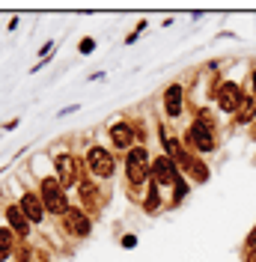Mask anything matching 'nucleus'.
<instances>
[{
	"label": "nucleus",
	"mask_w": 256,
	"mask_h": 262,
	"mask_svg": "<svg viewBox=\"0 0 256 262\" xmlns=\"http://www.w3.org/2000/svg\"><path fill=\"white\" fill-rule=\"evenodd\" d=\"M125 173H128V182H131V185H140V182H146V176L152 173V164H149V155H146L143 146H134L131 152H128Z\"/></svg>",
	"instance_id": "obj_1"
},
{
	"label": "nucleus",
	"mask_w": 256,
	"mask_h": 262,
	"mask_svg": "<svg viewBox=\"0 0 256 262\" xmlns=\"http://www.w3.org/2000/svg\"><path fill=\"white\" fill-rule=\"evenodd\" d=\"M80 196H83V203H90V206H96V185L93 182H80Z\"/></svg>",
	"instance_id": "obj_17"
},
{
	"label": "nucleus",
	"mask_w": 256,
	"mask_h": 262,
	"mask_svg": "<svg viewBox=\"0 0 256 262\" xmlns=\"http://www.w3.org/2000/svg\"><path fill=\"white\" fill-rule=\"evenodd\" d=\"M93 51H96V42H93V39L87 36V39L80 42V54H93Z\"/></svg>",
	"instance_id": "obj_19"
},
{
	"label": "nucleus",
	"mask_w": 256,
	"mask_h": 262,
	"mask_svg": "<svg viewBox=\"0 0 256 262\" xmlns=\"http://www.w3.org/2000/svg\"><path fill=\"white\" fill-rule=\"evenodd\" d=\"M182 86L173 83V86H167V93H164V107H167V116H182Z\"/></svg>",
	"instance_id": "obj_10"
},
{
	"label": "nucleus",
	"mask_w": 256,
	"mask_h": 262,
	"mask_svg": "<svg viewBox=\"0 0 256 262\" xmlns=\"http://www.w3.org/2000/svg\"><path fill=\"white\" fill-rule=\"evenodd\" d=\"M63 224H66V229H69L72 235H78V238L90 235V227H93L83 209H69V212L63 214Z\"/></svg>",
	"instance_id": "obj_7"
},
{
	"label": "nucleus",
	"mask_w": 256,
	"mask_h": 262,
	"mask_svg": "<svg viewBox=\"0 0 256 262\" xmlns=\"http://www.w3.org/2000/svg\"><path fill=\"white\" fill-rule=\"evenodd\" d=\"M87 164H90V170H93L96 176H101V179L113 176V158H111V152H108V149L93 146L90 152H87Z\"/></svg>",
	"instance_id": "obj_6"
},
{
	"label": "nucleus",
	"mask_w": 256,
	"mask_h": 262,
	"mask_svg": "<svg viewBox=\"0 0 256 262\" xmlns=\"http://www.w3.org/2000/svg\"><path fill=\"white\" fill-rule=\"evenodd\" d=\"M188 173H191L194 179L197 182H208V167L203 161H200V158H197V161L191 164V170H188Z\"/></svg>",
	"instance_id": "obj_16"
},
{
	"label": "nucleus",
	"mask_w": 256,
	"mask_h": 262,
	"mask_svg": "<svg viewBox=\"0 0 256 262\" xmlns=\"http://www.w3.org/2000/svg\"><path fill=\"white\" fill-rule=\"evenodd\" d=\"M6 221H9V227H12V229H18V235H27V227H30V221L24 217L21 206H9V209H6Z\"/></svg>",
	"instance_id": "obj_12"
},
{
	"label": "nucleus",
	"mask_w": 256,
	"mask_h": 262,
	"mask_svg": "<svg viewBox=\"0 0 256 262\" xmlns=\"http://www.w3.org/2000/svg\"><path fill=\"white\" fill-rule=\"evenodd\" d=\"M111 140H113V146L128 149L131 146V140H134V134H131V128H128L125 122H116V125L111 128Z\"/></svg>",
	"instance_id": "obj_13"
},
{
	"label": "nucleus",
	"mask_w": 256,
	"mask_h": 262,
	"mask_svg": "<svg viewBox=\"0 0 256 262\" xmlns=\"http://www.w3.org/2000/svg\"><path fill=\"white\" fill-rule=\"evenodd\" d=\"M12 245H15V238H12V232L9 229H0V262L9 256V250H12Z\"/></svg>",
	"instance_id": "obj_15"
},
{
	"label": "nucleus",
	"mask_w": 256,
	"mask_h": 262,
	"mask_svg": "<svg viewBox=\"0 0 256 262\" xmlns=\"http://www.w3.org/2000/svg\"><path fill=\"white\" fill-rule=\"evenodd\" d=\"M75 176H78V161H75L72 155H60V158H57V182H60L63 188H72Z\"/></svg>",
	"instance_id": "obj_9"
},
{
	"label": "nucleus",
	"mask_w": 256,
	"mask_h": 262,
	"mask_svg": "<svg viewBox=\"0 0 256 262\" xmlns=\"http://www.w3.org/2000/svg\"><path fill=\"white\" fill-rule=\"evenodd\" d=\"M18 206H21V212H24V217H27L30 224H42V217H45V212H48L45 203H42L36 194H24Z\"/></svg>",
	"instance_id": "obj_8"
},
{
	"label": "nucleus",
	"mask_w": 256,
	"mask_h": 262,
	"mask_svg": "<svg viewBox=\"0 0 256 262\" xmlns=\"http://www.w3.org/2000/svg\"><path fill=\"white\" fill-rule=\"evenodd\" d=\"M211 96L218 98V104H221V111H224V114H236V111H239V104H241V98H244V93H241L239 83L221 81L218 86H215V93H211Z\"/></svg>",
	"instance_id": "obj_4"
},
{
	"label": "nucleus",
	"mask_w": 256,
	"mask_h": 262,
	"mask_svg": "<svg viewBox=\"0 0 256 262\" xmlns=\"http://www.w3.org/2000/svg\"><path fill=\"white\" fill-rule=\"evenodd\" d=\"M185 194H188V182H176V196H173V206H179L182 200H185Z\"/></svg>",
	"instance_id": "obj_18"
},
{
	"label": "nucleus",
	"mask_w": 256,
	"mask_h": 262,
	"mask_svg": "<svg viewBox=\"0 0 256 262\" xmlns=\"http://www.w3.org/2000/svg\"><path fill=\"white\" fill-rule=\"evenodd\" d=\"M253 98H256V69H253Z\"/></svg>",
	"instance_id": "obj_21"
},
{
	"label": "nucleus",
	"mask_w": 256,
	"mask_h": 262,
	"mask_svg": "<svg viewBox=\"0 0 256 262\" xmlns=\"http://www.w3.org/2000/svg\"><path fill=\"white\" fill-rule=\"evenodd\" d=\"M185 143L197 152H215L218 149V140H215V128H208L203 122H194L191 128L185 131Z\"/></svg>",
	"instance_id": "obj_2"
},
{
	"label": "nucleus",
	"mask_w": 256,
	"mask_h": 262,
	"mask_svg": "<svg viewBox=\"0 0 256 262\" xmlns=\"http://www.w3.org/2000/svg\"><path fill=\"white\" fill-rule=\"evenodd\" d=\"M42 203H45V209L54 212V214H66L69 212V206H66V188L57 179H45L42 182Z\"/></svg>",
	"instance_id": "obj_3"
},
{
	"label": "nucleus",
	"mask_w": 256,
	"mask_h": 262,
	"mask_svg": "<svg viewBox=\"0 0 256 262\" xmlns=\"http://www.w3.org/2000/svg\"><path fill=\"white\" fill-rule=\"evenodd\" d=\"M158 209H161V188H158V185H152V188H149V194H146V212L155 214Z\"/></svg>",
	"instance_id": "obj_14"
},
{
	"label": "nucleus",
	"mask_w": 256,
	"mask_h": 262,
	"mask_svg": "<svg viewBox=\"0 0 256 262\" xmlns=\"http://www.w3.org/2000/svg\"><path fill=\"white\" fill-rule=\"evenodd\" d=\"M152 179H155V185H176L182 176H179V167L173 158H167V155H161L158 161L152 164Z\"/></svg>",
	"instance_id": "obj_5"
},
{
	"label": "nucleus",
	"mask_w": 256,
	"mask_h": 262,
	"mask_svg": "<svg viewBox=\"0 0 256 262\" xmlns=\"http://www.w3.org/2000/svg\"><path fill=\"white\" fill-rule=\"evenodd\" d=\"M122 247H137V238H134V235H125V238H122Z\"/></svg>",
	"instance_id": "obj_20"
},
{
	"label": "nucleus",
	"mask_w": 256,
	"mask_h": 262,
	"mask_svg": "<svg viewBox=\"0 0 256 262\" xmlns=\"http://www.w3.org/2000/svg\"><path fill=\"white\" fill-rule=\"evenodd\" d=\"M236 119H239L241 125H253V122H256V98L253 96L241 98L239 111H236Z\"/></svg>",
	"instance_id": "obj_11"
}]
</instances>
